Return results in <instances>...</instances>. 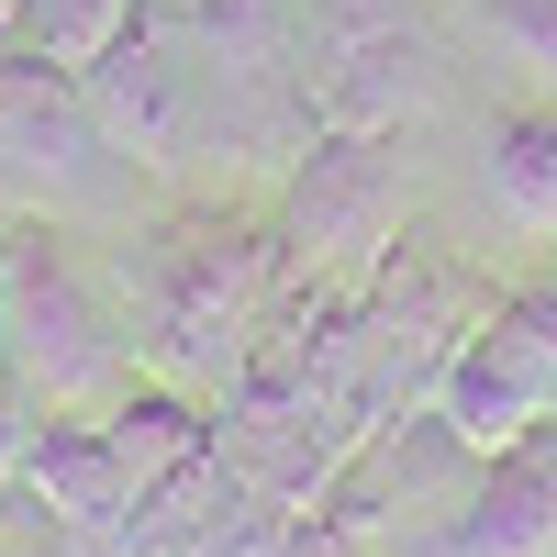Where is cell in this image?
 Returning a JSON list of instances; mask_svg holds the SVG:
<instances>
[{"label": "cell", "instance_id": "cell-20", "mask_svg": "<svg viewBox=\"0 0 557 557\" xmlns=\"http://www.w3.org/2000/svg\"><path fill=\"white\" fill-rule=\"evenodd\" d=\"M546 278H557V257H546Z\"/></svg>", "mask_w": 557, "mask_h": 557}, {"label": "cell", "instance_id": "cell-6", "mask_svg": "<svg viewBox=\"0 0 557 557\" xmlns=\"http://www.w3.org/2000/svg\"><path fill=\"white\" fill-rule=\"evenodd\" d=\"M301 67L335 134H401L435 101V0H301Z\"/></svg>", "mask_w": 557, "mask_h": 557}, {"label": "cell", "instance_id": "cell-5", "mask_svg": "<svg viewBox=\"0 0 557 557\" xmlns=\"http://www.w3.org/2000/svg\"><path fill=\"white\" fill-rule=\"evenodd\" d=\"M78 89L146 178H178L190 157H212V67H201L190 0H134L123 34L78 67Z\"/></svg>", "mask_w": 557, "mask_h": 557}, {"label": "cell", "instance_id": "cell-9", "mask_svg": "<svg viewBox=\"0 0 557 557\" xmlns=\"http://www.w3.org/2000/svg\"><path fill=\"white\" fill-rule=\"evenodd\" d=\"M12 491H23L67 546H89V557H146V491H134V469L112 457L101 412H34Z\"/></svg>", "mask_w": 557, "mask_h": 557}, {"label": "cell", "instance_id": "cell-16", "mask_svg": "<svg viewBox=\"0 0 557 557\" xmlns=\"http://www.w3.org/2000/svg\"><path fill=\"white\" fill-rule=\"evenodd\" d=\"M123 12H134V0H23V45L57 57V67H89L123 34Z\"/></svg>", "mask_w": 557, "mask_h": 557}, {"label": "cell", "instance_id": "cell-10", "mask_svg": "<svg viewBox=\"0 0 557 557\" xmlns=\"http://www.w3.org/2000/svg\"><path fill=\"white\" fill-rule=\"evenodd\" d=\"M101 157H123L112 134H101V112H89V89H78V67H57V57H34V45H12L0 57V178H12L23 201H78L89 178H101Z\"/></svg>", "mask_w": 557, "mask_h": 557}, {"label": "cell", "instance_id": "cell-13", "mask_svg": "<svg viewBox=\"0 0 557 557\" xmlns=\"http://www.w3.org/2000/svg\"><path fill=\"white\" fill-rule=\"evenodd\" d=\"M480 201L513 246H557V101H502L480 123Z\"/></svg>", "mask_w": 557, "mask_h": 557}, {"label": "cell", "instance_id": "cell-15", "mask_svg": "<svg viewBox=\"0 0 557 557\" xmlns=\"http://www.w3.org/2000/svg\"><path fill=\"white\" fill-rule=\"evenodd\" d=\"M457 12L491 34L502 67H524L535 101H557V0H457Z\"/></svg>", "mask_w": 557, "mask_h": 557}, {"label": "cell", "instance_id": "cell-14", "mask_svg": "<svg viewBox=\"0 0 557 557\" xmlns=\"http://www.w3.org/2000/svg\"><path fill=\"white\" fill-rule=\"evenodd\" d=\"M101 435H112V457L134 469V491H146V513H157V491H178L201 469V457L223 446V424H212V401L201 391H178V380H134L112 412H101Z\"/></svg>", "mask_w": 557, "mask_h": 557}, {"label": "cell", "instance_id": "cell-11", "mask_svg": "<svg viewBox=\"0 0 557 557\" xmlns=\"http://www.w3.org/2000/svg\"><path fill=\"white\" fill-rule=\"evenodd\" d=\"M412 557H557V424L480 457V491L412 546Z\"/></svg>", "mask_w": 557, "mask_h": 557}, {"label": "cell", "instance_id": "cell-12", "mask_svg": "<svg viewBox=\"0 0 557 557\" xmlns=\"http://www.w3.org/2000/svg\"><path fill=\"white\" fill-rule=\"evenodd\" d=\"M301 524V502H278L268 480H246L235 457H201L178 491H157L146 513V557H278V535Z\"/></svg>", "mask_w": 557, "mask_h": 557}, {"label": "cell", "instance_id": "cell-1", "mask_svg": "<svg viewBox=\"0 0 557 557\" xmlns=\"http://www.w3.org/2000/svg\"><path fill=\"white\" fill-rule=\"evenodd\" d=\"M268 290H278V223L235 212V201H190V190H178L157 223H134L123 257H112V301L134 323L146 380H178L201 401L235 391Z\"/></svg>", "mask_w": 557, "mask_h": 557}, {"label": "cell", "instance_id": "cell-7", "mask_svg": "<svg viewBox=\"0 0 557 557\" xmlns=\"http://www.w3.org/2000/svg\"><path fill=\"white\" fill-rule=\"evenodd\" d=\"M469 491H480V446L424 401V412H391L380 435H357V446H346V469L323 480L312 513H335L346 535H368L380 557H412V546H424Z\"/></svg>", "mask_w": 557, "mask_h": 557}, {"label": "cell", "instance_id": "cell-4", "mask_svg": "<svg viewBox=\"0 0 557 557\" xmlns=\"http://www.w3.org/2000/svg\"><path fill=\"white\" fill-rule=\"evenodd\" d=\"M278 278H335V290H368L380 257L412 235L401 201V157L391 134H335L323 123L312 146L278 168Z\"/></svg>", "mask_w": 557, "mask_h": 557}, {"label": "cell", "instance_id": "cell-19", "mask_svg": "<svg viewBox=\"0 0 557 557\" xmlns=\"http://www.w3.org/2000/svg\"><path fill=\"white\" fill-rule=\"evenodd\" d=\"M0 257H12V212H0Z\"/></svg>", "mask_w": 557, "mask_h": 557}, {"label": "cell", "instance_id": "cell-18", "mask_svg": "<svg viewBox=\"0 0 557 557\" xmlns=\"http://www.w3.org/2000/svg\"><path fill=\"white\" fill-rule=\"evenodd\" d=\"M23 435H34V412L0 391V491H12V469H23Z\"/></svg>", "mask_w": 557, "mask_h": 557}, {"label": "cell", "instance_id": "cell-17", "mask_svg": "<svg viewBox=\"0 0 557 557\" xmlns=\"http://www.w3.org/2000/svg\"><path fill=\"white\" fill-rule=\"evenodd\" d=\"M278 557H380V546H368V535H346L335 513H312V502H301V524L278 535Z\"/></svg>", "mask_w": 557, "mask_h": 557}, {"label": "cell", "instance_id": "cell-8", "mask_svg": "<svg viewBox=\"0 0 557 557\" xmlns=\"http://www.w3.org/2000/svg\"><path fill=\"white\" fill-rule=\"evenodd\" d=\"M435 412L457 435H469L480 457L491 446H513L535 424H557V278H513L491 312H480V335L446 357V380H435Z\"/></svg>", "mask_w": 557, "mask_h": 557}, {"label": "cell", "instance_id": "cell-2", "mask_svg": "<svg viewBox=\"0 0 557 557\" xmlns=\"http://www.w3.org/2000/svg\"><path fill=\"white\" fill-rule=\"evenodd\" d=\"M146 357L112 301L57 235V212H12V257H0V391L23 412H112Z\"/></svg>", "mask_w": 557, "mask_h": 557}, {"label": "cell", "instance_id": "cell-3", "mask_svg": "<svg viewBox=\"0 0 557 557\" xmlns=\"http://www.w3.org/2000/svg\"><path fill=\"white\" fill-rule=\"evenodd\" d=\"M502 290L457 257L446 235H412L380 257V278L357 290V312H346V335H335V401H346V424L357 435H380L391 412H424L435 401V380H446V357L480 335V312H491Z\"/></svg>", "mask_w": 557, "mask_h": 557}]
</instances>
